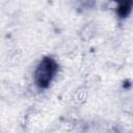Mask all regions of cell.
<instances>
[{
    "label": "cell",
    "instance_id": "1",
    "mask_svg": "<svg viewBox=\"0 0 133 133\" xmlns=\"http://www.w3.org/2000/svg\"><path fill=\"white\" fill-rule=\"evenodd\" d=\"M59 71V63L50 55L43 56L37 62L33 72V81L35 86L41 89H47L52 84Z\"/></svg>",
    "mask_w": 133,
    "mask_h": 133
},
{
    "label": "cell",
    "instance_id": "2",
    "mask_svg": "<svg viewBox=\"0 0 133 133\" xmlns=\"http://www.w3.org/2000/svg\"><path fill=\"white\" fill-rule=\"evenodd\" d=\"M132 6H133V1L132 0L119 1L116 4V7H115V14H116V16L119 19H122V20L127 19L130 16L131 11H132Z\"/></svg>",
    "mask_w": 133,
    "mask_h": 133
}]
</instances>
